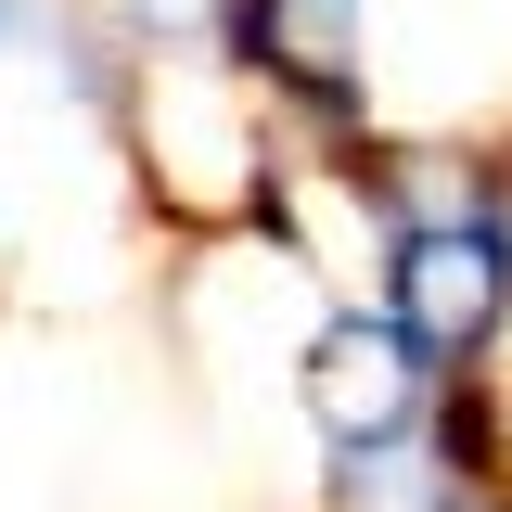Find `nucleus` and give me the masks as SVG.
<instances>
[{
  "label": "nucleus",
  "mask_w": 512,
  "mask_h": 512,
  "mask_svg": "<svg viewBox=\"0 0 512 512\" xmlns=\"http://www.w3.org/2000/svg\"><path fill=\"white\" fill-rule=\"evenodd\" d=\"M512 308V218H410L397 231V320H410V346H436V359H461V346H487Z\"/></svg>",
  "instance_id": "nucleus-1"
},
{
  "label": "nucleus",
  "mask_w": 512,
  "mask_h": 512,
  "mask_svg": "<svg viewBox=\"0 0 512 512\" xmlns=\"http://www.w3.org/2000/svg\"><path fill=\"white\" fill-rule=\"evenodd\" d=\"M308 410H320L333 448H384L423 410V346H410V320H372V308L320 320L308 333Z\"/></svg>",
  "instance_id": "nucleus-2"
},
{
  "label": "nucleus",
  "mask_w": 512,
  "mask_h": 512,
  "mask_svg": "<svg viewBox=\"0 0 512 512\" xmlns=\"http://www.w3.org/2000/svg\"><path fill=\"white\" fill-rule=\"evenodd\" d=\"M244 39L269 77H295V90H346V52H359V0H244Z\"/></svg>",
  "instance_id": "nucleus-3"
}]
</instances>
